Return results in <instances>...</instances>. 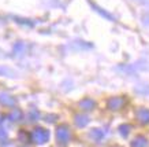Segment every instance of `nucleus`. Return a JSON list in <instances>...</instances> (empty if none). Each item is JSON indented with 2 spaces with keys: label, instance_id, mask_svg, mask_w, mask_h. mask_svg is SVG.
I'll return each instance as SVG.
<instances>
[{
  "label": "nucleus",
  "instance_id": "obj_8",
  "mask_svg": "<svg viewBox=\"0 0 149 147\" xmlns=\"http://www.w3.org/2000/svg\"><path fill=\"white\" fill-rule=\"evenodd\" d=\"M78 105L84 111H92L96 107V102L93 99H91V98H84V99L79 101Z\"/></svg>",
  "mask_w": 149,
  "mask_h": 147
},
{
  "label": "nucleus",
  "instance_id": "obj_9",
  "mask_svg": "<svg viewBox=\"0 0 149 147\" xmlns=\"http://www.w3.org/2000/svg\"><path fill=\"white\" fill-rule=\"evenodd\" d=\"M136 117L141 124H149V109H145V107L138 109L136 113Z\"/></svg>",
  "mask_w": 149,
  "mask_h": 147
},
{
  "label": "nucleus",
  "instance_id": "obj_3",
  "mask_svg": "<svg viewBox=\"0 0 149 147\" xmlns=\"http://www.w3.org/2000/svg\"><path fill=\"white\" fill-rule=\"evenodd\" d=\"M70 138H71V133H70V129L66 125H60L56 128V140H58L59 144L66 146L70 142Z\"/></svg>",
  "mask_w": 149,
  "mask_h": 147
},
{
  "label": "nucleus",
  "instance_id": "obj_16",
  "mask_svg": "<svg viewBox=\"0 0 149 147\" xmlns=\"http://www.w3.org/2000/svg\"><path fill=\"white\" fill-rule=\"evenodd\" d=\"M15 22H18V23H21V25H25V26H30L32 28L34 23L32 22V21H29V19H26V18H15Z\"/></svg>",
  "mask_w": 149,
  "mask_h": 147
},
{
  "label": "nucleus",
  "instance_id": "obj_4",
  "mask_svg": "<svg viewBox=\"0 0 149 147\" xmlns=\"http://www.w3.org/2000/svg\"><path fill=\"white\" fill-rule=\"evenodd\" d=\"M0 105H3L4 107H15L17 106V99L10 95L7 92H1L0 94Z\"/></svg>",
  "mask_w": 149,
  "mask_h": 147
},
{
  "label": "nucleus",
  "instance_id": "obj_21",
  "mask_svg": "<svg viewBox=\"0 0 149 147\" xmlns=\"http://www.w3.org/2000/svg\"><path fill=\"white\" fill-rule=\"evenodd\" d=\"M142 21H144V23L146 26H149V15H144V17H142Z\"/></svg>",
  "mask_w": 149,
  "mask_h": 147
},
{
  "label": "nucleus",
  "instance_id": "obj_5",
  "mask_svg": "<svg viewBox=\"0 0 149 147\" xmlns=\"http://www.w3.org/2000/svg\"><path fill=\"white\" fill-rule=\"evenodd\" d=\"M89 6H91L92 8L95 10L96 13H99V14L101 15L103 18L108 19V21H111V22H115V18H113V15H112V14H109L108 11H105V10H103L101 7H100V6L95 4V3H93V1H91V0H89Z\"/></svg>",
  "mask_w": 149,
  "mask_h": 147
},
{
  "label": "nucleus",
  "instance_id": "obj_20",
  "mask_svg": "<svg viewBox=\"0 0 149 147\" xmlns=\"http://www.w3.org/2000/svg\"><path fill=\"white\" fill-rule=\"evenodd\" d=\"M45 121H48V122H55L56 121V115H47V118H45Z\"/></svg>",
  "mask_w": 149,
  "mask_h": 147
},
{
  "label": "nucleus",
  "instance_id": "obj_2",
  "mask_svg": "<svg viewBox=\"0 0 149 147\" xmlns=\"http://www.w3.org/2000/svg\"><path fill=\"white\" fill-rule=\"evenodd\" d=\"M127 99L125 96H111L107 101V107L111 111H119L126 106Z\"/></svg>",
  "mask_w": 149,
  "mask_h": 147
},
{
  "label": "nucleus",
  "instance_id": "obj_1",
  "mask_svg": "<svg viewBox=\"0 0 149 147\" xmlns=\"http://www.w3.org/2000/svg\"><path fill=\"white\" fill-rule=\"evenodd\" d=\"M30 138L36 144H45L49 140V131L42 127H36L30 133Z\"/></svg>",
  "mask_w": 149,
  "mask_h": 147
},
{
  "label": "nucleus",
  "instance_id": "obj_18",
  "mask_svg": "<svg viewBox=\"0 0 149 147\" xmlns=\"http://www.w3.org/2000/svg\"><path fill=\"white\" fill-rule=\"evenodd\" d=\"M4 140H7V131L0 127V142H4Z\"/></svg>",
  "mask_w": 149,
  "mask_h": 147
},
{
  "label": "nucleus",
  "instance_id": "obj_23",
  "mask_svg": "<svg viewBox=\"0 0 149 147\" xmlns=\"http://www.w3.org/2000/svg\"><path fill=\"white\" fill-rule=\"evenodd\" d=\"M22 147H25V146H22Z\"/></svg>",
  "mask_w": 149,
  "mask_h": 147
},
{
  "label": "nucleus",
  "instance_id": "obj_14",
  "mask_svg": "<svg viewBox=\"0 0 149 147\" xmlns=\"http://www.w3.org/2000/svg\"><path fill=\"white\" fill-rule=\"evenodd\" d=\"M118 70H123L129 76H134L136 74V66H119Z\"/></svg>",
  "mask_w": 149,
  "mask_h": 147
},
{
  "label": "nucleus",
  "instance_id": "obj_12",
  "mask_svg": "<svg viewBox=\"0 0 149 147\" xmlns=\"http://www.w3.org/2000/svg\"><path fill=\"white\" fill-rule=\"evenodd\" d=\"M146 146H148V140L144 136H137L131 142V147H146Z\"/></svg>",
  "mask_w": 149,
  "mask_h": 147
},
{
  "label": "nucleus",
  "instance_id": "obj_19",
  "mask_svg": "<svg viewBox=\"0 0 149 147\" xmlns=\"http://www.w3.org/2000/svg\"><path fill=\"white\" fill-rule=\"evenodd\" d=\"M19 139H21L22 142H27V139H29V135H27L26 132L21 131V132H19Z\"/></svg>",
  "mask_w": 149,
  "mask_h": 147
},
{
  "label": "nucleus",
  "instance_id": "obj_6",
  "mask_svg": "<svg viewBox=\"0 0 149 147\" xmlns=\"http://www.w3.org/2000/svg\"><path fill=\"white\" fill-rule=\"evenodd\" d=\"M74 122H75L78 128H85L86 125L91 122V118L86 114H84V113H78V114L74 115Z\"/></svg>",
  "mask_w": 149,
  "mask_h": 147
},
{
  "label": "nucleus",
  "instance_id": "obj_13",
  "mask_svg": "<svg viewBox=\"0 0 149 147\" xmlns=\"http://www.w3.org/2000/svg\"><path fill=\"white\" fill-rule=\"evenodd\" d=\"M118 132L120 133L122 138H127L129 133H130V125L129 124H120L119 128H118Z\"/></svg>",
  "mask_w": 149,
  "mask_h": 147
},
{
  "label": "nucleus",
  "instance_id": "obj_11",
  "mask_svg": "<svg viewBox=\"0 0 149 147\" xmlns=\"http://www.w3.org/2000/svg\"><path fill=\"white\" fill-rule=\"evenodd\" d=\"M23 118V113L21 109H17V107H14L11 113L8 114V120L11 122H19V121H22Z\"/></svg>",
  "mask_w": 149,
  "mask_h": 147
},
{
  "label": "nucleus",
  "instance_id": "obj_17",
  "mask_svg": "<svg viewBox=\"0 0 149 147\" xmlns=\"http://www.w3.org/2000/svg\"><path fill=\"white\" fill-rule=\"evenodd\" d=\"M29 118H30V121H37V120L40 118V113L36 109H32L30 113H29Z\"/></svg>",
  "mask_w": 149,
  "mask_h": 147
},
{
  "label": "nucleus",
  "instance_id": "obj_15",
  "mask_svg": "<svg viewBox=\"0 0 149 147\" xmlns=\"http://www.w3.org/2000/svg\"><path fill=\"white\" fill-rule=\"evenodd\" d=\"M136 92L137 94H141V95H148L149 94V85H145V84L138 85V87H136Z\"/></svg>",
  "mask_w": 149,
  "mask_h": 147
},
{
  "label": "nucleus",
  "instance_id": "obj_7",
  "mask_svg": "<svg viewBox=\"0 0 149 147\" xmlns=\"http://www.w3.org/2000/svg\"><path fill=\"white\" fill-rule=\"evenodd\" d=\"M89 138H91L93 142L100 143V142H103L104 138H105V132L100 128H93V129H91V132H89Z\"/></svg>",
  "mask_w": 149,
  "mask_h": 147
},
{
  "label": "nucleus",
  "instance_id": "obj_10",
  "mask_svg": "<svg viewBox=\"0 0 149 147\" xmlns=\"http://www.w3.org/2000/svg\"><path fill=\"white\" fill-rule=\"evenodd\" d=\"M25 52H26V44L22 41H18L14 44V48H13V54L14 56H23L25 55Z\"/></svg>",
  "mask_w": 149,
  "mask_h": 147
},
{
  "label": "nucleus",
  "instance_id": "obj_22",
  "mask_svg": "<svg viewBox=\"0 0 149 147\" xmlns=\"http://www.w3.org/2000/svg\"><path fill=\"white\" fill-rule=\"evenodd\" d=\"M3 122V115H1V113H0V124Z\"/></svg>",
  "mask_w": 149,
  "mask_h": 147
}]
</instances>
